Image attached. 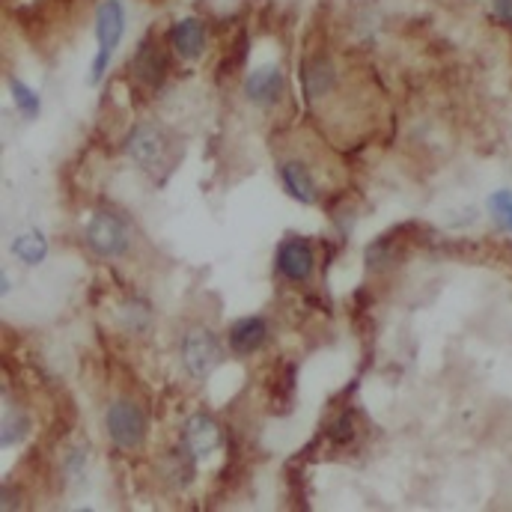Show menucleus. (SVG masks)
<instances>
[{
    "mask_svg": "<svg viewBox=\"0 0 512 512\" xmlns=\"http://www.w3.org/2000/svg\"><path fill=\"white\" fill-rule=\"evenodd\" d=\"M126 155L143 173L164 179L176 164V143L161 126L140 123L126 137Z\"/></svg>",
    "mask_w": 512,
    "mask_h": 512,
    "instance_id": "f257e3e1",
    "label": "nucleus"
},
{
    "mask_svg": "<svg viewBox=\"0 0 512 512\" xmlns=\"http://www.w3.org/2000/svg\"><path fill=\"white\" fill-rule=\"evenodd\" d=\"M123 33H126V6L120 0H102L99 9H96V60H93V75L90 81H102L117 45L123 42Z\"/></svg>",
    "mask_w": 512,
    "mask_h": 512,
    "instance_id": "f03ea898",
    "label": "nucleus"
},
{
    "mask_svg": "<svg viewBox=\"0 0 512 512\" xmlns=\"http://www.w3.org/2000/svg\"><path fill=\"white\" fill-rule=\"evenodd\" d=\"M221 358H224L221 343L206 325H194V328L185 331V337H182V364H185L191 379H197V382L209 379L218 370Z\"/></svg>",
    "mask_w": 512,
    "mask_h": 512,
    "instance_id": "7ed1b4c3",
    "label": "nucleus"
},
{
    "mask_svg": "<svg viewBox=\"0 0 512 512\" xmlns=\"http://www.w3.org/2000/svg\"><path fill=\"white\" fill-rule=\"evenodd\" d=\"M87 245L99 256H123L128 248V224L111 209H99L84 230Z\"/></svg>",
    "mask_w": 512,
    "mask_h": 512,
    "instance_id": "20e7f679",
    "label": "nucleus"
},
{
    "mask_svg": "<svg viewBox=\"0 0 512 512\" xmlns=\"http://www.w3.org/2000/svg\"><path fill=\"white\" fill-rule=\"evenodd\" d=\"M105 426H108V435L111 441L120 447V450H137L146 438V417L143 411L128 402V399H117L108 405V414H105Z\"/></svg>",
    "mask_w": 512,
    "mask_h": 512,
    "instance_id": "39448f33",
    "label": "nucleus"
},
{
    "mask_svg": "<svg viewBox=\"0 0 512 512\" xmlns=\"http://www.w3.org/2000/svg\"><path fill=\"white\" fill-rule=\"evenodd\" d=\"M218 447H221V426L203 411L191 414L182 426V450L191 459H206Z\"/></svg>",
    "mask_w": 512,
    "mask_h": 512,
    "instance_id": "423d86ee",
    "label": "nucleus"
},
{
    "mask_svg": "<svg viewBox=\"0 0 512 512\" xmlns=\"http://www.w3.org/2000/svg\"><path fill=\"white\" fill-rule=\"evenodd\" d=\"M277 271L292 280V283H304L310 274H313V265H316V256H313V248L310 242L304 239H286L280 242L277 248Z\"/></svg>",
    "mask_w": 512,
    "mask_h": 512,
    "instance_id": "0eeeda50",
    "label": "nucleus"
},
{
    "mask_svg": "<svg viewBox=\"0 0 512 512\" xmlns=\"http://www.w3.org/2000/svg\"><path fill=\"white\" fill-rule=\"evenodd\" d=\"M286 93V78L280 66H259L245 81V96L259 108H271Z\"/></svg>",
    "mask_w": 512,
    "mask_h": 512,
    "instance_id": "6e6552de",
    "label": "nucleus"
},
{
    "mask_svg": "<svg viewBox=\"0 0 512 512\" xmlns=\"http://www.w3.org/2000/svg\"><path fill=\"white\" fill-rule=\"evenodd\" d=\"M170 45L182 60H197L206 48V24L200 18H182L170 27Z\"/></svg>",
    "mask_w": 512,
    "mask_h": 512,
    "instance_id": "1a4fd4ad",
    "label": "nucleus"
},
{
    "mask_svg": "<svg viewBox=\"0 0 512 512\" xmlns=\"http://www.w3.org/2000/svg\"><path fill=\"white\" fill-rule=\"evenodd\" d=\"M268 340V322L259 316H245L230 328V349L236 355H254Z\"/></svg>",
    "mask_w": 512,
    "mask_h": 512,
    "instance_id": "9d476101",
    "label": "nucleus"
},
{
    "mask_svg": "<svg viewBox=\"0 0 512 512\" xmlns=\"http://www.w3.org/2000/svg\"><path fill=\"white\" fill-rule=\"evenodd\" d=\"M280 182H283V188H286V194H289L292 200H298V203H304V206L316 203V182H313L310 170H307L301 161H286V164H280Z\"/></svg>",
    "mask_w": 512,
    "mask_h": 512,
    "instance_id": "9b49d317",
    "label": "nucleus"
},
{
    "mask_svg": "<svg viewBox=\"0 0 512 512\" xmlns=\"http://www.w3.org/2000/svg\"><path fill=\"white\" fill-rule=\"evenodd\" d=\"M131 72L146 81L149 87H158L164 81V72H167V60H164V51L152 42H143L137 48V54L131 57Z\"/></svg>",
    "mask_w": 512,
    "mask_h": 512,
    "instance_id": "f8f14e48",
    "label": "nucleus"
},
{
    "mask_svg": "<svg viewBox=\"0 0 512 512\" xmlns=\"http://www.w3.org/2000/svg\"><path fill=\"white\" fill-rule=\"evenodd\" d=\"M12 256H18L24 265H39L45 256H48V242L39 230L33 233H24L12 242Z\"/></svg>",
    "mask_w": 512,
    "mask_h": 512,
    "instance_id": "ddd939ff",
    "label": "nucleus"
},
{
    "mask_svg": "<svg viewBox=\"0 0 512 512\" xmlns=\"http://www.w3.org/2000/svg\"><path fill=\"white\" fill-rule=\"evenodd\" d=\"M6 84H9V93H12V102H15L18 114L24 120H36L39 117V96L27 84H21L18 78H9Z\"/></svg>",
    "mask_w": 512,
    "mask_h": 512,
    "instance_id": "4468645a",
    "label": "nucleus"
},
{
    "mask_svg": "<svg viewBox=\"0 0 512 512\" xmlns=\"http://www.w3.org/2000/svg\"><path fill=\"white\" fill-rule=\"evenodd\" d=\"M331 78H334V75H331L328 63H322V60L307 63V66H304V90H307V96H322V93H328Z\"/></svg>",
    "mask_w": 512,
    "mask_h": 512,
    "instance_id": "2eb2a0df",
    "label": "nucleus"
},
{
    "mask_svg": "<svg viewBox=\"0 0 512 512\" xmlns=\"http://www.w3.org/2000/svg\"><path fill=\"white\" fill-rule=\"evenodd\" d=\"M486 206H489L495 224H498L501 230L512 233V191H495V194L489 197Z\"/></svg>",
    "mask_w": 512,
    "mask_h": 512,
    "instance_id": "dca6fc26",
    "label": "nucleus"
},
{
    "mask_svg": "<svg viewBox=\"0 0 512 512\" xmlns=\"http://www.w3.org/2000/svg\"><path fill=\"white\" fill-rule=\"evenodd\" d=\"M495 12H498V18L512 24V0H495Z\"/></svg>",
    "mask_w": 512,
    "mask_h": 512,
    "instance_id": "f3484780",
    "label": "nucleus"
}]
</instances>
